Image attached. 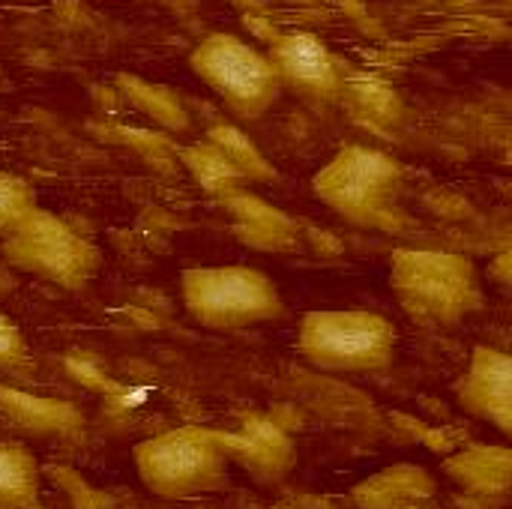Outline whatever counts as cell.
Here are the masks:
<instances>
[{
    "mask_svg": "<svg viewBox=\"0 0 512 509\" xmlns=\"http://www.w3.org/2000/svg\"><path fill=\"white\" fill-rule=\"evenodd\" d=\"M390 291L411 321L432 330L456 327L483 306V279L474 261L441 249H396Z\"/></svg>",
    "mask_w": 512,
    "mask_h": 509,
    "instance_id": "cell-1",
    "label": "cell"
},
{
    "mask_svg": "<svg viewBox=\"0 0 512 509\" xmlns=\"http://www.w3.org/2000/svg\"><path fill=\"white\" fill-rule=\"evenodd\" d=\"M312 192L354 225L393 228L402 213L405 171L393 156L351 144L312 177Z\"/></svg>",
    "mask_w": 512,
    "mask_h": 509,
    "instance_id": "cell-2",
    "label": "cell"
},
{
    "mask_svg": "<svg viewBox=\"0 0 512 509\" xmlns=\"http://www.w3.org/2000/svg\"><path fill=\"white\" fill-rule=\"evenodd\" d=\"M294 345L321 372L375 375L393 366L399 333L381 312L315 309L300 318Z\"/></svg>",
    "mask_w": 512,
    "mask_h": 509,
    "instance_id": "cell-3",
    "label": "cell"
},
{
    "mask_svg": "<svg viewBox=\"0 0 512 509\" xmlns=\"http://www.w3.org/2000/svg\"><path fill=\"white\" fill-rule=\"evenodd\" d=\"M180 297L192 321L216 333L252 330L285 315V300L276 282L267 273L243 264L183 270Z\"/></svg>",
    "mask_w": 512,
    "mask_h": 509,
    "instance_id": "cell-4",
    "label": "cell"
},
{
    "mask_svg": "<svg viewBox=\"0 0 512 509\" xmlns=\"http://www.w3.org/2000/svg\"><path fill=\"white\" fill-rule=\"evenodd\" d=\"M141 483L165 501L210 495L228 483V456L210 426H180L132 450Z\"/></svg>",
    "mask_w": 512,
    "mask_h": 509,
    "instance_id": "cell-5",
    "label": "cell"
},
{
    "mask_svg": "<svg viewBox=\"0 0 512 509\" xmlns=\"http://www.w3.org/2000/svg\"><path fill=\"white\" fill-rule=\"evenodd\" d=\"M189 69L222 99V105L240 120L264 117L279 93L282 81L267 54L234 33H210L204 36L192 54Z\"/></svg>",
    "mask_w": 512,
    "mask_h": 509,
    "instance_id": "cell-6",
    "label": "cell"
},
{
    "mask_svg": "<svg viewBox=\"0 0 512 509\" xmlns=\"http://www.w3.org/2000/svg\"><path fill=\"white\" fill-rule=\"evenodd\" d=\"M3 258L33 279L63 291L87 288L102 264V252L66 219L36 207L6 240Z\"/></svg>",
    "mask_w": 512,
    "mask_h": 509,
    "instance_id": "cell-7",
    "label": "cell"
},
{
    "mask_svg": "<svg viewBox=\"0 0 512 509\" xmlns=\"http://www.w3.org/2000/svg\"><path fill=\"white\" fill-rule=\"evenodd\" d=\"M267 57L282 81V90L288 87L318 102H330L345 93L348 84L345 63L315 33L306 30L282 33L270 42Z\"/></svg>",
    "mask_w": 512,
    "mask_h": 509,
    "instance_id": "cell-8",
    "label": "cell"
},
{
    "mask_svg": "<svg viewBox=\"0 0 512 509\" xmlns=\"http://www.w3.org/2000/svg\"><path fill=\"white\" fill-rule=\"evenodd\" d=\"M459 405L477 417L492 423L498 432H512V360L498 348H474L468 369L456 381Z\"/></svg>",
    "mask_w": 512,
    "mask_h": 509,
    "instance_id": "cell-9",
    "label": "cell"
},
{
    "mask_svg": "<svg viewBox=\"0 0 512 509\" xmlns=\"http://www.w3.org/2000/svg\"><path fill=\"white\" fill-rule=\"evenodd\" d=\"M216 438L228 462L231 459L240 462L255 480H264V483L282 480L297 462L291 438L276 423L255 417V414L240 417L234 429H225V432L216 429Z\"/></svg>",
    "mask_w": 512,
    "mask_h": 509,
    "instance_id": "cell-10",
    "label": "cell"
},
{
    "mask_svg": "<svg viewBox=\"0 0 512 509\" xmlns=\"http://www.w3.org/2000/svg\"><path fill=\"white\" fill-rule=\"evenodd\" d=\"M438 492L435 477L420 465H393L363 480L351 498L357 509H420Z\"/></svg>",
    "mask_w": 512,
    "mask_h": 509,
    "instance_id": "cell-11",
    "label": "cell"
},
{
    "mask_svg": "<svg viewBox=\"0 0 512 509\" xmlns=\"http://www.w3.org/2000/svg\"><path fill=\"white\" fill-rule=\"evenodd\" d=\"M444 474L477 498H504L510 489L512 453L498 444H474L450 456Z\"/></svg>",
    "mask_w": 512,
    "mask_h": 509,
    "instance_id": "cell-12",
    "label": "cell"
},
{
    "mask_svg": "<svg viewBox=\"0 0 512 509\" xmlns=\"http://www.w3.org/2000/svg\"><path fill=\"white\" fill-rule=\"evenodd\" d=\"M225 207L234 216V231L237 237L252 246V249H267V252H288L297 246V228L294 222L273 210L270 204L252 198L249 192H240L225 201Z\"/></svg>",
    "mask_w": 512,
    "mask_h": 509,
    "instance_id": "cell-13",
    "label": "cell"
},
{
    "mask_svg": "<svg viewBox=\"0 0 512 509\" xmlns=\"http://www.w3.org/2000/svg\"><path fill=\"white\" fill-rule=\"evenodd\" d=\"M117 87L126 96V102L132 108H138L141 114H147L153 123H159L162 129L183 135L189 132V111L183 108L180 96L168 87V84H156L147 81L141 75H117Z\"/></svg>",
    "mask_w": 512,
    "mask_h": 509,
    "instance_id": "cell-14",
    "label": "cell"
},
{
    "mask_svg": "<svg viewBox=\"0 0 512 509\" xmlns=\"http://www.w3.org/2000/svg\"><path fill=\"white\" fill-rule=\"evenodd\" d=\"M0 411L21 429L27 432H69L81 426V417L75 408L69 405H57L51 399H39V396H27L18 390H6L0 387Z\"/></svg>",
    "mask_w": 512,
    "mask_h": 509,
    "instance_id": "cell-15",
    "label": "cell"
},
{
    "mask_svg": "<svg viewBox=\"0 0 512 509\" xmlns=\"http://www.w3.org/2000/svg\"><path fill=\"white\" fill-rule=\"evenodd\" d=\"M180 153V162L186 165V171L192 174V180L207 192V195H213L216 201H228V198H234V195H240V192H246L243 189V177L234 171V165L204 138V141H195V144H186V147H180L177 150Z\"/></svg>",
    "mask_w": 512,
    "mask_h": 509,
    "instance_id": "cell-16",
    "label": "cell"
},
{
    "mask_svg": "<svg viewBox=\"0 0 512 509\" xmlns=\"http://www.w3.org/2000/svg\"><path fill=\"white\" fill-rule=\"evenodd\" d=\"M39 462L15 441H0V509H30L39 498Z\"/></svg>",
    "mask_w": 512,
    "mask_h": 509,
    "instance_id": "cell-17",
    "label": "cell"
},
{
    "mask_svg": "<svg viewBox=\"0 0 512 509\" xmlns=\"http://www.w3.org/2000/svg\"><path fill=\"white\" fill-rule=\"evenodd\" d=\"M207 141L234 165V171L246 180V183H270L276 180V168L270 165V159L255 147V141L249 135H243L237 126L231 123H219L207 132Z\"/></svg>",
    "mask_w": 512,
    "mask_h": 509,
    "instance_id": "cell-18",
    "label": "cell"
},
{
    "mask_svg": "<svg viewBox=\"0 0 512 509\" xmlns=\"http://www.w3.org/2000/svg\"><path fill=\"white\" fill-rule=\"evenodd\" d=\"M36 207V189L21 174L0 171V240H6Z\"/></svg>",
    "mask_w": 512,
    "mask_h": 509,
    "instance_id": "cell-19",
    "label": "cell"
},
{
    "mask_svg": "<svg viewBox=\"0 0 512 509\" xmlns=\"http://www.w3.org/2000/svg\"><path fill=\"white\" fill-rule=\"evenodd\" d=\"M30 363L27 339L21 336L18 324L0 312V369H21Z\"/></svg>",
    "mask_w": 512,
    "mask_h": 509,
    "instance_id": "cell-20",
    "label": "cell"
}]
</instances>
